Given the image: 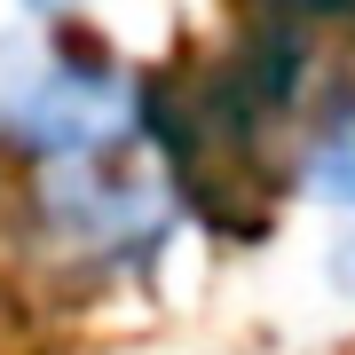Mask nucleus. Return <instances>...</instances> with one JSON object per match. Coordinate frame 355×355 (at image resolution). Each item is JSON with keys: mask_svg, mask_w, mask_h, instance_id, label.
<instances>
[{"mask_svg": "<svg viewBox=\"0 0 355 355\" xmlns=\"http://www.w3.org/2000/svg\"><path fill=\"white\" fill-rule=\"evenodd\" d=\"M127 127H135V79L119 64H103V55H79V48L40 55L32 71H16L0 87V135L48 166L119 150Z\"/></svg>", "mask_w": 355, "mask_h": 355, "instance_id": "f257e3e1", "label": "nucleus"}, {"mask_svg": "<svg viewBox=\"0 0 355 355\" xmlns=\"http://www.w3.org/2000/svg\"><path fill=\"white\" fill-rule=\"evenodd\" d=\"M48 221L64 229V245L79 261H150L166 237V198L150 174H135L119 150L103 158H64L48 174Z\"/></svg>", "mask_w": 355, "mask_h": 355, "instance_id": "f03ea898", "label": "nucleus"}, {"mask_svg": "<svg viewBox=\"0 0 355 355\" xmlns=\"http://www.w3.org/2000/svg\"><path fill=\"white\" fill-rule=\"evenodd\" d=\"M308 190L340 214H355V103H331L324 127L308 135Z\"/></svg>", "mask_w": 355, "mask_h": 355, "instance_id": "7ed1b4c3", "label": "nucleus"}, {"mask_svg": "<svg viewBox=\"0 0 355 355\" xmlns=\"http://www.w3.org/2000/svg\"><path fill=\"white\" fill-rule=\"evenodd\" d=\"M331 284H340V292H355V237L331 253Z\"/></svg>", "mask_w": 355, "mask_h": 355, "instance_id": "20e7f679", "label": "nucleus"}, {"mask_svg": "<svg viewBox=\"0 0 355 355\" xmlns=\"http://www.w3.org/2000/svg\"><path fill=\"white\" fill-rule=\"evenodd\" d=\"M24 8H40V16H64V8H79V0H24Z\"/></svg>", "mask_w": 355, "mask_h": 355, "instance_id": "39448f33", "label": "nucleus"}]
</instances>
